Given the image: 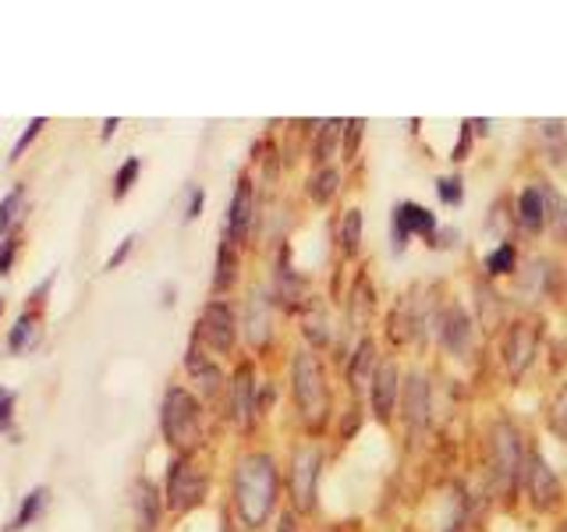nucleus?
Returning <instances> with one entry per match:
<instances>
[{"mask_svg": "<svg viewBox=\"0 0 567 532\" xmlns=\"http://www.w3.org/2000/svg\"><path fill=\"white\" fill-rule=\"evenodd\" d=\"M554 532H567V525H554Z\"/></svg>", "mask_w": 567, "mask_h": 532, "instance_id": "8fccbe9b", "label": "nucleus"}, {"mask_svg": "<svg viewBox=\"0 0 567 532\" xmlns=\"http://www.w3.org/2000/svg\"><path fill=\"white\" fill-rule=\"evenodd\" d=\"M0 313H4V301H0Z\"/></svg>", "mask_w": 567, "mask_h": 532, "instance_id": "603ef678", "label": "nucleus"}, {"mask_svg": "<svg viewBox=\"0 0 567 532\" xmlns=\"http://www.w3.org/2000/svg\"><path fill=\"white\" fill-rule=\"evenodd\" d=\"M301 514L298 511H291V508H284L280 511V519H277V529L274 532H301Z\"/></svg>", "mask_w": 567, "mask_h": 532, "instance_id": "a18cd8bd", "label": "nucleus"}, {"mask_svg": "<svg viewBox=\"0 0 567 532\" xmlns=\"http://www.w3.org/2000/svg\"><path fill=\"white\" fill-rule=\"evenodd\" d=\"M539 188L546 203V235L557 245H567V195L549 177H539Z\"/></svg>", "mask_w": 567, "mask_h": 532, "instance_id": "b1692460", "label": "nucleus"}, {"mask_svg": "<svg viewBox=\"0 0 567 532\" xmlns=\"http://www.w3.org/2000/svg\"><path fill=\"white\" fill-rule=\"evenodd\" d=\"M327 469V448L319 437L298 440L288 458V493H291V511L298 514H316L319 511V483H323Z\"/></svg>", "mask_w": 567, "mask_h": 532, "instance_id": "20e7f679", "label": "nucleus"}, {"mask_svg": "<svg viewBox=\"0 0 567 532\" xmlns=\"http://www.w3.org/2000/svg\"><path fill=\"white\" fill-rule=\"evenodd\" d=\"M539 348H543V319L532 313L514 316L501 334V362L511 383H518L536 366Z\"/></svg>", "mask_w": 567, "mask_h": 532, "instance_id": "39448f33", "label": "nucleus"}, {"mask_svg": "<svg viewBox=\"0 0 567 532\" xmlns=\"http://www.w3.org/2000/svg\"><path fill=\"white\" fill-rule=\"evenodd\" d=\"M398 419L412 437H422L433 426V380L425 369H408L401 377Z\"/></svg>", "mask_w": 567, "mask_h": 532, "instance_id": "6e6552de", "label": "nucleus"}, {"mask_svg": "<svg viewBox=\"0 0 567 532\" xmlns=\"http://www.w3.org/2000/svg\"><path fill=\"white\" fill-rule=\"evenodd\" d=\"M536 135H539V150L554 167L564 164V121H539L536 124Z\"/></svg>", "mask_w": 567, "mask_h": 532, "instance_id": "7c9ffc66", "label": "nucleus"}, {"mask_svg": "<svg viewBox=\"0 0 567 532\" xmlns=\"http://www.w3.org/2000/svg\"><path fill=\"white\" fill-rule=\"evenodd\" d=\"M472 295H475V327L483 334H504L511 319H507V298L496 291V284L489 277H478L472 284Z\"/></svg>", "mask_w": 567, "mask_h": 532, "instance_id": "412c9836", "label": "nucleus"}, {"mask_svg": "<svg viewBox=\"0 0 567 532\" xmlns=\"http://www.w3.org/2000/svg\"><path fill=\"white\" fill-rule=\"evenodd\" d=\"M436 231H440V217L430 206H422L415 200H401L394 206V213H390V238H394V253H404L412 238H422L425 245H430L436 238Z\"/></svg>", "mask_w": 567, "mask_h": 532, "instance_id": "9b49d317", "label": "nucleus"}, {"mask_svg": "<svg viewBox=\"0 0 567 532\" xmlns=\"http://www.w3.org/2000/svg\"><path fill=\"white\" fill-rule=\"evenodd\" d=\"M522 493L528 497V504L549 514L564 504V479L557 475V469L549 466V458L532 448L528 451V466H525V479H522Z\"/></svg>", "mask_w": 567, "mask_h": 532, "instance_id": "1a4fd4ad", "label": "nucleus"}, {"mask_svg": "<svg viewBox=\"0 0 567 532\" xmlns=\"http://www.w3.org/2000/svg\"><path fill=\"white\" fill-rule=\"evenodd\" d=\"M235 280H238V245L224 238L217 253V274H213V291L224 295L235 288Z\"/></svg>", "mask_w": 567, "mask_h": 532, "instance_id": "c756f323", "label": "nucleus"}, {"mask_svg": "<svg viewBox=\"0 0 567 532\" xmlns=\"http://www.w3.org/2000/svg\"><path fill=\"white\" fill-rule=\"evenodd\" d=\"M472 139H475V124L465 121V124H461V132H457L454 150H451V160H454V164H461V160H468V153H472Z\"/></svg>", "mask_w": 567, "mask_h": 532, "instance_id": "ea45409f", "label": "nucleus"}, {"mask_svg": "<svg viewBox=\"0 0 567 532\" xmlns=\"http://www.w3.org/2000/svg\"><path fill=\"white\" fill-rule=\"evenodd\" d=\"M40 129H47V117H35V121H29V129L22 132V139L14 142V150H11V160H18V156L25 153V146H29V142H32L35 135H40Z\"/></svg>", "mask_w": 567, "mask_h": 532, "instance_id": "79ce46f5", "label": "nucleus"}, {"mask_svg": "<svg viewBox=\"0 0 567 532\" xmlns=\"http://www.w3.org/2000/svg\"><path fill=\"white\" fill-rule=\"evenodd\" d=\"M362 231H365V217L359 206H348L337 221V248H341L344 259H354L362 253Z\"/></svg>", "mask_w": 567, "mask_h": 532, "instance_id": "bb28decb", "label": "nucleus"}, {"mask_svg": "<svg viewBox=\"0 0 567 532\" xmlns=\"http://www.w3.org/2000/svg\"><path fill=\"white\" fill-rule=\"evenodd\" d=\"M164 437L177 454H188L203 440V408L185 387H171L164 395Z\"/></svg>", "mask_w": 567, "mask_h": 532, "instance_id": "423d86ee", "label": "nucleus"}, {"mask_svg": "<svg viewBox=\"0 0 567 532\" xmlns=\"http://www.w3.org/2000/svg\"><path fill=\"white\" fill-rule=\"evenodd\" d=\"M528 451V440L514 419L496 416L486 422V475L496 497H514L522 490Z\"/></svg>", "mask_w": 567, "mask_h": 532, "instance_id": "7ed1b4c3", "label": "nucleus"}, {"mask_svg": "<svg viewBox=\"0 0 567 532\" xmlns=\"http://www.w3.org/2000/svg\"><path fill=\"white\" fill-rule=\"evenodd\" d=\"M301 334H306V341L312 351H323L333 345V319H330V309H327V301L312 295L309 298V306L301 309Z\"/></svg>", "mask_w": 567, "mask_h": 532, "instance_id": "5701e85b", "label": "nucleus"}, {"mask_svg": "<svg viewBox=\"0 0 567 532\" xmlns=\"http://www.w3.org/2000/svg\"><path fill=\"white\" fill-rule=\"evenodd\" d=\"M514 221H518V231H525L532 238L546 235V203L539 182H528L518 192V200H514Z\"/></svg>", "mask_w": 567, "mask_h": 532, "instance_id": "4be33fe9", "label": "nucleus"}, {"mask_svg": "<svg viewBox=\"0 0 567 532\" xmlns=\"http://www.w3.org/2000/svg\"><path fill=\"white\" fill-rule=\"evenodd\" d=\"M117 124H121L117 117H106V121H103V139H111V135H114V129H117Z\"/></svg>", "mask_w": 567, "mask_h": 532, "instance_id": "de8ad7c7", "label": "nucleus"}, {"mask_svg": "<svg viewBox=\"0 0 567 532\" xmlns=\"http://www.w3.org/2000/svg\"><path fill=\"white\" fill-rule=\"evenodd\" d=\"M422 291H425L422 284H415V288H408L398 298V306L390 309L386 327H390V341L394 345H412L430 330V319H433L436 306H430V301L422 298Z\"/></svg>", "mask_w": 567, "mask_h": 532, "instance_id": "9d476101", "label": "nucleus"}, {"mask_svg": "<svg viewBox=\"0 0 567 532\" xmlns=\"http://www.w3.org/2000/svg\"><path fill=\"white\" fill-rule=\"evenodd\" d=\"M398 401H401V366L394 355H383L377 372H372V380H369V390H365L369 416L390 426L398 416Z\"/></svg>", "mask_w": 567, "mask_h": 532, "instance_id": "f8f14e48", "label": "nucleus"}, {"mask_svg": "<svg viewBox=\"0 0 567 532\" xmlns=\"http://www.w3.org/2000/svg\"><path fill=\"white\" fill-rule=\"evenodd\" d=\"M557 280H560L557 263L543 253H536V256L522 259L518 274H514V298H522L525 306H536V301L554 298L560 291Z\"/></svg>", "mask_w": 567, "mask_h": 532, "instance_id": "ddd939ff", "label": "nucleus"}, {"mask_svg": "<svg viewBox=\"0 0 567 532\" xmlns=\"http://www.w3.org/2000/svg\"><path fill=\"white\" fill-rule=\"evenodd\" d=\"M380 345H377V337L372 334H365V337H359L351 348H348V359H344V380H348V387H351V395L354 398H362L365 390H369V380H372V372H377V366H380Z\"/></svg>", "mask_w": 567, "mask_h": 532, "instance_id": "6ab92c4d", "label": "nucleus"}, {"mask_svg": "<svg viewBox=\"0 0 567 532\" xmlns=\"http://www.w3.org/2000/svg\"><path fill=\"white\" fill-rule=\"evenodd\" d=\"M35 337H40V324H35V316H18V324H14V330H11V337H8V348L11 351H25V348H32L35 345Z\"/></svg>", "mask_w": 567, "mask_h": 532, "instance_id": "c9c22d12", "label": "nucleus"}, {"mask_svg": "<svg viewBox=\"0 0 567 532\" xmlns=\"http://www.w3.org/2000/svg\"><path fill=\"white\" fill-rule=\"evenodd\" d=\"M22 200H25V185H14L4 200H0V235H8L11 224L18 221V209H22Z\"/></svg>", "mask_w": 567, "mask_h": 532, "instance_id": "e433bc0d", "label": "nucleus"}, {"mask_svg": "<svg viewBox=\"0 0 567 532\" xmlns=\"http://www.w3.org/2000/svg\"><path fill=\"white\" fill-rule=\"evenodd\" d=\"M522 266V253L514 242H501V245H489L486 256H483V277L489 280H501V277H514Z\"/></svg>", "mask_w": 567, "mask_h": 532, "instance_id": "a878e982", "label": "nucleus"}, {"mask_svg": "<svg viewBox=\"0 0 567 532\" xmlns=\"http://www.w3.org/2000/svg\"><path fill=\"white\" fill-rule=\"evenodd\" d=\"M341 182H344V177H341V167H337V164L312 167L309 182H306L312 206H330L337 200V192H341Z\"/></svg>", "mask_w": 567, "mask_h": 532, "instance_id": "cd10ccee", "label": "nucleus"}, {"mask_svg": "<svg viewBox=\"0 0 567 532\" xmlns=\"http://www.w3.org/2000/svg\"><path fill=\"white\" fill-rule=\"evenodd\" d=\"M138 171H142V160H138V156H128V160H124V164L117 167V174H114V200H124V195L132 192Z\"/></svg>", "mask_w": 567, "mask_h": 532, "instance_id": "4c0bfd02", "label": "nucleus"}, {"mask_svg": "<svg viewBox=\"0 0 567 532\" xmlns=\"http://www.w3.org/2000/svg\"><path fill=\"white\" fill-rule=\"evenodd\" d=\"M256 185H252V177H238V185H235V195H230V206H227V242H235L241 245L248 235H252V227H256Z\"/></svg>", "mask_w": 567, "mask_h": 532, "instance_id": "aec40b11", "label": "nucleus"}, {"mask_svg": "<svg viewBox=\"0 0 567 532\" xmlns=\"http://www.w3.org/2000/svg\"><path fill=\"white\" fill-rule=\"evenodd\" d=\"M206 493V479L203 472L192 466L188 454H177L167 469V504L171 511H188L203 501Z\"/></svg>", "mask_w": 567, "mask_h": 532, "instance_id": "f3484780", "label": "nucleus"}, {"mask_svg": "<svg viewBox=\"0 0 567 532\" xmlns=\"http://www.w3.org/2000/svg\"><path fill=\"white\" fill-rule=\"evenodd\" d=\"M238 316L235 309L227 306L224 298H213L203 306L199 313V341L209 348V351H217V355H230L238 345Z\"/></svg>", "mask_w": 567, "mask_h": 532, "instance_id": "4468645a", "label": "nucleus"}, {"mask_svg": "<svg viewBox=\"0 0 567 532\" xmlns=\"http://www.w3.org/2000/svg\"><path fill=\"white\" fill-rule=\"evenodd\" d=\"M430 334L440 345V351L451 355V359H472L475 355L478 327H475V316L461 306V301H443V306H436L430 319Z\"/></svg>", "mask_w": 567, "mask_h": 532, "instance_id": "0eeeda50", "label": "nucleus"}, {"mask_svg": "<svg viewBox=\"0 0 567 532\" xmlns=\"http://www.w3.org/2000/svg\"><path fill=\"white\" fill-rule=\"evenodd\" d=\"M323 532H344V529H323Z\"/></svg>", "mask_w": 567, "mask_h": 532, "instance_id": "3c124183", "label": "nucleus"}, {"mask_svg": "<svg viewBox=\"0 0 567 532\" xmlns=\"http://www.w3.org/2000/svg\"><path fill=\"white\" fill-rule=\"evenodd\" d=\"M230 497L245 529H262L280 501V466L270 451H248L238 458Z\"/></svg>", "mask_w": 567, "mask_h": 532, "instance_id": "f257e3e1", "label": "nucleus"}, {"mask_svg": "<svg viewBox=\"0 0 567 532\" xmlns=\"http://www.w3.org/2000/svg\"><path fill=\"white\" fill-rule=\"evenodd\" d=\"M188 372H192L195 380L203 383V390H206V395H217V390H220V383H224L220 369L213 366V362L206 359V355H203L199 348H192V351H188Z\"/></svg>", "mask_w": 567, "mask_h": 532, "instance_id": "2f4dec72", "label": "nucleus"}, {"mask_svg": "<svg viewBox=\"0 0 567 532\" xmlns=\"http://www.w3.org/2000/svg\"><path fill=\"white\" fill-rule=\"evenodd\" d=\"M135 525L138 532H156L159 525V493L150 479H138L135 483Z\"/></svg>", "mask_w": 567, "mask_h": 532, "instance_id": "c85d7f7f", "label": "nucleus"}, {"mask_svg": "<svg viewBox=\"0 0 567 532\" xmlns=\"http://www.w3.org/2000/svg\"><path fill=\"white\" fill-rule=\"evenodd\" d=\"M203 203H206V192L199 185L188 188V209H185V221H195L203 213Z\"/></svg>", "mask_w": 567, "mask_h": 532, "instance_id": "c03bdc74", "label": "nucleus"}, {"mask_svg": "<svg viewBox=\"0 0 567 532\" xmlns=\"http://www.w3.org/2000/svg\"><path fill=\"white\" fill-rule=\"evenodd\" d=\"M291 401H295L301 426H306L312 437H319L330 426L333 395H330L327 366L319 359V351H312L309 345L291 355Z\"/></svg>", "mask_w": 567, "mask_h": 532, "instance_id": "f03ea898", "label": "nucleus"}, {"mask_svg": "<svg viewBox=\"0 0 567 532\" xmlns=\"http://www.w3.org/2000/svg\"><path fill=\"white\" fill-rule=\"evenodd\" d=\"M11 419H14V390L0 387V433H14Z\"/></svg>", "mask_w": 567, "mask_h": 532, "instance_id": "a19ab883", "label": "nucleus"}, {"mask_svg": "<svg viewBox=\"0 0 567 532\" xmlns=\"http://www.w3.org/2000/svg\"><path fill=\"white\" fill-rule=\"evenodd\" d=\"M18 235H11V238H4L0 242V274H11V266H14V256H18Z\"/></svg>", "mask_w": 567, "mask_h": 532, "instance_id": "37998d69", "label": "nucleus"}, {"mask_svg": "<svg viewBox=\"0 0 567 532\" xmlns=\"http://www.w3.org/2000/svg\"><path fill=\"white\" fill-rule=\"evenodd\" d=\"M377 309H380V295H377V284L369 280L365 270L354 274L351 288L344 295V319H348V330L354 334V341L369 334L372 319H377Z\"/></svg>", "mask_w": 567, "mask_h": 532, "instance_id": "2eb2a0df", "label": "nucleus"}, {"mask_svg": "<svg viewBox=\"0 0 567 532\" xmlns=\"http://www.w3.org/2000/svg\"><path fill=\"white\" fill-rule=\"evenodd\" d=\"M47 501H50V490H47V487H35V490L25 497V501H22V508H18L14 522H11V532H18V529H29V525H32V522L43 514Z\"/></svg>", "mask_w": 567, "mask_h": 532, "instance_id": "72a5a7b5", "label": "nucleus"}, {"mask_svg": "<svg viewBox=\"0 0 567 532\" xmlns=\"http://www.w3.org/2000/svg\"><path fill=\"white\" fill-rule=\"evenodd\" d=\"M274 291L266 288H252L245 298V316H241V330L248 337V345L256 351H266L274 345Z\"/></svg>", "mask_w": 567, "mask_h": 532, "instance_id": "dca6fc26", "label": "nucleus"}, {"mask_svg": "<svg viewBox=\"0 0 567 532\" xmlns=\"http://www.w3.org/2000/svg\"><path fill=\"white\" fill-rule=\"evenodd\" d=\"M132 245H135V235H128L121 245H117V253L106 259V270H114V266H121L124 259H128V253H132Z\"/></svg>", "mask_w": 567, "mask_h": 532, "instance_id": "49530a36", "label": "nucleus"}, {"mask_svg": "<svg viewBox=\"0 0 567 532\" xmlns=\"http://www.w3.org/2000/svg\"><path fill=\"white\" fill-rule=\"evenodd\" d=\"M227 408L230 419L238 426H252L259 416V383H256V366L241 362L235 369V377L227 380Z\"/></svg>", "mask_w": 567, "mask_h": 532, "instance_id": "a211bd4d", "label": "nucleus"}, {"mask_svg": "<svg viewBox=\"0 0 567 532\" xmlns=\"http://www.w3.org/2000/svg\"><path fill=\"white\" fill-rule=\"evenodd\" d=\"M564 164H567V121H564Z\"/></svg>", "mask_w": 567, "mask_h": 532, "instance_id": "09e8293b", "label": "nucleus"}, {"mask_svg": "<svg viewBox=\"0 0 567 532\" xmlns=\"http://www.w3.org/2000/svg\"><path fill=\"white\" fill-rule=\"evenodd\" d=\"M344 142V121H323L316 124V135H312V167H327L333 164L337 150H341Z\"/></svg>", "mask_w": 567, "mask_h": 532, "instance_id": "393cba45", "label": "nucleus"}, {"mask_svg": "<svg viewBox=\"0 0 567 532\" xmlns=\"http://www.w3.org/2000/svg\"><path fill=\"white\" fill-rule=\"evenodd\" d=\"M365 135V121H344V142H341V156H344V164H351L354 156H359V142Z\"/></svg>", "mask_w": 567, "mask_h": 532, "instance_id": "58836bf2", "label": "nucleus"}, {"mask_svg": "<svg viewBox=\"0 0 567 532\" xmlns=\"http://www.w3.org/2000/svg\"><path fill=\"white\" fill-rule=\"evenodd\" d=\"M436 195H440V203L451 206V209L465 206V177H461V174H443V177H436Z\"/></svg>", "mask_w": 567, "mask_h": 532, "instance_id": "f704fd0d", "label": "nucleus"}, {"mask_svg": "<svg viewBox=\"0 0 567 532\" xmlns=\"http://www.w3.org/2000/svg\"><path fill=\"white\" fill-rule=\"evenodd\" d=\"M546 430L554 440H560L567 448V383L554 395V401H549L546 408Z\"/></svg>", "mask_w": 567, "mask_h": 532, "instance_id": "473e14b6", "label": "nucleus"}]
</instances>
